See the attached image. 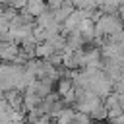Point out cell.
<instances>
[{
	"label": "cell",
	"mask_w": 124,
	"mask_h": 124,
	"mask_svg": "<svg viewBox=\"0 0 124 124\" xmlns=\"http://www.w3.org/2000/svg\"><path fill=\"white\" fill-rule=\"evenodd\" d=\"M97 31L105 33V35H112V33H118L124 29V19L122 16L116 12V14H103L101 19L95 23Z\"/></svg>",
	"instance_id": "cell-1"
},
{
	"label": "cell",
	"mask_w": 124,
	"mask_h": 124,
	"mask_svg": "<svg viewBox=\"0 0 124 124\" xmlns=\"http://www.w3.org/2000/svg\"><path fill=\"white\" fill-rule=\"evenodd\" d=\"M21 52V45L16 41H0V58L4 62H12Z\"/></svg>",
	"instance_id": "cell-2"
},
{
	"label": "cell",
	"mask_w": 124,
	"mask_h": 124,
	"mask_svg": "<svg viewBox=\"0 0 124 124\" xmlns=\"http://www.w3.org/2000/svg\"><path fill=\"white\" fill-rule=\"evenodd\" d=\"M2 99H6L14 108H25V95L21 89H10V91H2Z\"/></svg>",
	"instance_id": "cell-3"
},
{
	"label": "cell",
	"mask_w": 124,
	"mask_h": 124,
	"mask_svg": "<svg viewBox=\"0 0 124 124\" xmlns=\"http://www.w3.org/2000/svg\"><path fill=\"white\" fill-rule=\"evenodd\" d=\"M81 19H83V16H81V10H76L74 14H70V16L66 17V21L62 23V33H64V35H68V33L76 31V29L79 27Z\"/></svg>",
	"instance_id": "cell-4"
},
{
	"label": "cell",
	"mask_w": 124,
	"mask_h": 124,
	"mask_svg": "<svg viewBox=\"0 0 124 124\" xmlns=\"http://www.w3.org/2000/svg\"><path fill=\"white\" fill-rule=\"evenodd\" d=\"M78 29L81 31V35H83L85 43H93V39H95V21H93V19H89V17H83Z\"/></svg>",
	"instance_id": "cell-5"
},
{
	"label": "cell",
	"mask_w": 124,
	"mask_h": 124,
	"mask_svg": "<svg viewBox=\"0 0 124 124\" xmlns=\"http://www.w3.org/2000/svg\"><path fill=\"white\" fill-rule=\"evenodd\" d=\"M54 52H56V48H54L52 41L37 43V48H35V56H37V58H50Z\"/></svg>",
	"instance_id": "cell-6"
},
{
	"label": "cell",
	"mask_w": 124,
	"mask_h": 124,
	"mask_svg": "<svg viewBox=\"0 0 124 124\" xmlns=\"http://www.w3.org/2000/svg\"><path fill=\"white\" fill-rule=\"evenodd\" d=\"M25 8H27V12H29L33 17H37V16H41L43 12L48 10V4H46V0H29Z\"/></svg>",
	"instance_id": "cell-7"
},
{
	"label": "cell",
	"mask_w": 124,
	"mask_h": 124,
	"mask_svg": "<svg viewBox=\"0 0 124 124\" xmlns=\"http://www.w3.org/2000/svg\"><path fill=\"white\" fill-rule=\"evenodd\" d=\"M35 23H37V25H43L45 29H46V27H50L52 23H56V17H54V12H52V10L48 8L46 12H43L41 16H37V17H35Z\"/></svg>",
	"instance_id": "cell-8"
},
{
	"label": "cell",
	"mask_w": 124,
	"mask_h": 124,
	"mask_svg": "<svg viewBox=\"0 0 124 124\" xmlns=\"http://www.w3.org/2000/svg\"><path fill=\"white\" fill-rule=\"evenodd\" d=\"M74 87H76V85H74V79H72L70 76H62V78L56 81V91H58L62 97H64L68 91H72Z\"/></svg>",
	"instance_id": "cell-9"
},
{
	"label": "cell",
	"mask_w": 124,
	"mask_h": 124,
	"mask_svg": "<svg viewBox=\"0 0 124 124\" xmlns=\"http://www.w3.org/2000/svg\"><path fill=\"white\" fill-rule=\"evenodd\" d=\"M17 14H19V10H16L12 6H4L2 8V14H0V21H12Z\"/></svg>",
	"instance_id": "cell-10"
},
{
	"label": "cell",
	"mask_w": 124,
	"mask_h": 124,
	"mask_svg": "<svg viewBox=\"0 0 124 124\" xmlns=\"http://www.w3.org/2000/svg\"><path fill=\"white\" fill-rule=\"evenodd\" d=\"M93 120H108V108L105 107V103H101L93 112H91Z\"/></svg>",
	"instance_id": "cell-11"
},
{
	"label": "cell",
	"mask_w": 124,
	"mask_h": 124,
	"mask_svg": "<svg viewBox=\"0 0 124 124\" xmlns=\"http://www.w3.org/2000/svg\"><path fill=\"white\" fill-rule=\"evenodd\" d=\"M33 39H35L37 43L46 41V29H45L43 25H37V23H35V27H33Z\"/></svg>",
	"instance_id": "cell-12"
},
{
	"label": "cell",
	"mask_w": 124,
	"mask_h": 124,
	"mask_svg": "<svg viewBox=\"0 0 124 124\" xmlns=\"http://www.w3.org/2000/svg\"><path fill=\"white\" fill-rule=\"evenodd\" d=\"M27 2H29V0H2V4H4V6H12V8H16V10L25 8V6H27Z\"/></svg>",
	"instance_id": "cell-13"
},
{
	"label": "cell",
	"mask_w": 124,
	"mask_h": 124,
	"mask_svg": "<svg viewBox=\"0 0 124 124\" xmlns=\"http://www.w3.org/2000/svg\"><path fill=\"white\" fill-rule=\"evenodd\" d=\"M122 114H124V110H122V103L116 105V107H112V108H108V120H112V118H116V116H122Z\"/></svg>",
	"instance_id": "cell-14"
},
{
	"label": "cell",
	"mask_w": 124,
	"mask_h": 124,
	"mask_svg": "<svg viewBox=\"0 0 124 124\" xmlns=\"http://www.w3.org/2000/svg\"><path fill=\"white\" fill-rule=\"evenodd\" d=\"M64 2H66V0H46V4H48V8H50V10H56V8H60Z\"/></svg>",
	"instance_id": "cell-15"
},
{
	"label": "cell",
	"mask_w": 124,
	"mask_h": 124,
	"mask_svg": "<svg viewBox=\"0 0 124 124\" xmlns=\"http://www.w3.org/2000/svg\"><path fill=\"white\" fill-rule=\"evenodd\" d=\"M10 124H29L27 120H16V122H10Z\"/></svg>",
	"instance_id": "cell-16"
},
{
	"label": "cell",
	"mask_w": 124,
	"mask_h": 124,
	"mask_svg": "<svg viewBox=\"0 0 124 124\" xmlns=\"http://www.w3.org/2000/svg\"><path fill=\"white\" fill-rule=\"evenodd\" d=\"M122 110H124V101H122Z\"/></svg>",
	"instance_id": "cell-17"
}]
</instances>
